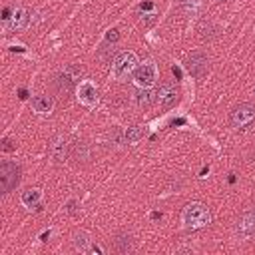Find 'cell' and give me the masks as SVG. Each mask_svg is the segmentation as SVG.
Instances as JSON below:
<instances>
[{
	"instance_id": "obj_1",
	"label": "cell",
	"mask_w": 255,
	"mask_h": 255,
	"mask_svg": "<svg viewBox=\"0 0 255 255\" xmlns=\"http://www.w3.org/2000/svg\"><path fill=\"white\" fill-rule=\"evenodd\" d=\"M181 221H183V227L187 231H197V229H203L211 223V211L205 203L201 201H191L183 207V213H181Z\"/></svg>"
},
{
	"instance_id": "obj_2",
	"label": "cell",
	"mask_w": 255,
	"mask_h": 255,
	"mask_svg": "<svg viewBox=\"0 0 255 255\" xmlns=\"http://www.w3.org/2000/svg\"><path fill=\"white\" fill-rule=\"evenodd\" d=\"M137 68V56L133 52H120L112 62V76L116 80H126Z\"/></svg>"
},
{
	"instance_id": "obj_3",
	"label": "cell",
	"mask_w": 255,
	"mask_h": 255,
	"mask_svg": "<svg viewBox=\"0 0 255 255\" xmlns=\"http://www.w3.org/2000/svg\"><path fill=\"white\" fill-rule=\"evenodd\" d=\"M20 183V165L16 161H2L0 163V189L2 193H10Z\"/></svg>"
},
{
	"instance_id": "obj_4",
	"label": "cell",
	"mask_w": 255,
	"mask_h": 255,
	"mask_svg": "<svg viewBox=\"0 0 255 255\" xmlns=\"http://www.w3.org/2000/svg\"><path fill=\"white\" fill-rule=\"evenodd\" d=\"M255 120V106L249 104V102H243L239 106H235L229 114V124L235 128V129H243L247 128L251 122Z\"/></svg>"
},
{
	"instance_id": "obj_5",
	"label": "cell",
	"mask_w": 255,
	"mask_h": 255,
	"mask_svg": "<svg viewBox=\"0 0 255 255\" xmlns=\"http://www.w3.org/2000/svg\"><path fill=\"white\" fill-rule=\"evenodd\" d=\"M80 78H82V68L76 64H68L56 78L58 90L60 92H72L76 86H80Z\"/></svg>"
},
{
	"instance_id": "obj_6",
	"label": "cell",
	"mask_w": 255,
	"mask_h": 255,
	"mask_svg": "<svg viewBox=\"0 0 255 255\" xmlns=\"http://www.w3.org/2000/svg\"><path fill=\"white\" fill-rule=\"evenodd\" d=\"M235 233L241 241H251L255 237V211H245L235 221Z\"/></svg>"
},
{
	"instance_id": "obj_7",
	"label": "cell",
	"mask_w": 255,
	"mask_h": 255,
	"mask_svg": "<svg viewBox=\"0 0 255 255\" xmlns=\"http://www.w3.org/2000/svg\"><path fill=\"white\" fill-rule=\"evenodd\" d=\"M157 80V68L153 62H145V64H139L133 72V82L139 86V88H151Z\"/></svg>"
},
{
	"instance_id": "obj_8",
	"label": "cell",
	"mask_w": 255,
	"mask_h": 255,
	"mask_svg": "<svg viewBox=\"0 0 255 255\" xmlns=\"http://www.w3.org/2000/svg\"><path fill=\"white\" fill-rule=\"evenodd\" d=\"M185 64H187V72L193 78H203L209 70V58L203 52H191Z\"/></svg>"
},
{
	"instance_id": "obj_9",
	"label": "cell",
	"mask_w": 255,
	"mask_h": 255,
	"mask_svg": "<svg viewBox=\"0 0 255 255\" xmlns=\"http://www.w3.org/2000/svg\"><path fill=\"white\" fill-rule=\"evenodd\" d=\"M155 96H157V104L163 110H169L171 106H175V102L179 98V92H177V88L171 82H165V84L159 86V90L155 92Z\"/></svg>"
},
{
	"instance_id": "obj_10",
	"label": "cell",
	"mask_w": 255,
	"mask_h": 255,
	"mask_svg": "<svg viewBox=\"0 0 255 255\" xmlns=\"http://www.w3.org/2000/svg\"><path fill=\"white\" fill-rule=\"evenodd\" d=\"M48 151H50V157L56 163H62L70 155V143H68V139L64 135H56V137H52Z\"/></svg>"
},
{
	"instance_id": "obj_11",
	"label": "cell",
	"mask_w": 255,
	"mask_h": 255,
	"mask_svg": "<svg viewBox=\"0 0 255 255\" xmlns=\"http://www.w3.org/2000/svg\"><path fill=\"white\" fill-rule=\"evenodd\" d=\"M78 98H80V102L86 104V106H96L98 100H100V94H98V88H96L92 82L84 80V82H80V86H78Z\"/></svg>"
},
{
	"instance_id": "obj_12",
	"label": "cell",
	"mask_w": 255,
	"mask_h": 255,
	"mask_svg": "<svg viewBox=\"0 0 255 255\" xmlns=\"http://www.w3.org/2000/svg\"><path fill=\"white\" fill-rule=\"evenodd\" d=\"M10 30H24L28 24H30V14L26 8H14L12 10V16L10 20L6 22Z\"/></svg>"
},
{
	"instance_id": "obj_13",
	"label": "cell",
	"mask_w": 255,
	"mask_h": 255,
	"mask_svg": "<svg viewBox=\"0 0 255 255\" xmlns=\"http://www.w3.org/2000/svg\"><path fill=\"white\" fill-rule=\"evenodd\" d=\"M70 157L76 163H86L90 159V145L86 141H74L70 149Z\"/></svg>"
},
{
	"instance_id": "obj_14",
	"label": "cell",
	"mask_w": 255,
	"mask_h": 255,
	"mask_svg": "<svg viewBox=\"0 0 255 255\" xmlns=\"http://www.w3.org/2000/svg\"><path fill=\"white\" fill-rule=\"evenodd\" d=\"M32 108L38 114H50L54 110V98L52 96H46V94H38L32 100Z\"/></svg>"
},
{
	"instance_id": "obj_15",
	"label": "cell",
	"mask_w": 255,
	"mask_h": 255,
	"mask_svg": "<svg viewBox=\"0 0 255 255\" xmlns=\"http://www.w3.org/2000/svg\"><path fill=\"white\" fill-rule=\"evenodd\" d=\"M135 102L139 108H149L153 102H157L155 92H151V88H139L135 94Z\"/></svg>"
},
{
	"instance_id": "obj_16",
	"label": "cell",
	"mask_w": 255,
	"mask_h": 255,
	"mask_svg": "<svg viewBox=\"0 0 255 255\" xmlns=\"http://www.w3.org/2000/svg\"><path fill=\"white\" fill-rule=\"evenodd\" d=\"M114 249L118 253H128L131 251V237L128 233H118L116 239H114Z\"/></svg>"
},
{
	"instance_id": "obj_17",
	"label": "cell",
	"mask_w": 255,
	"mask_h": 255,
	"mask_svg": "<svg viewBox=\"0 0 255 255\" xmlns=\"http://www.w3.org/2000/svg\"><path fill=\"white\" fill-rule=\"evenodd\" d=\"M40 197H42L40 189H26V191H22V195H20V199H22V203H24L26 207H36L38 201H40Z\"/></svg>"
},
{
	"instance_id": "obj_18",
	"label": "cell",
	"mask_w": 255,
	"mask_h": 255,
	"mask_svg": "<svg viewBox=\"0 0 255 255\" xmlns=\"http://www.w3.org/2000/svg\"><path fill=\"white\" fill-rule=\"evenodd\" d=\"M74 245H76V249H80V251H84V253L92 251V239H90V235L84 233V231H80V233L74 235Z\"/></svg>"
},
{
	"instance_id": "obj_19",
	"label": "cell",
	"mask_w": 255,
	"mask_h": 255,
	"mask_svg": "<svg viewBox=\"0 0 255 255\" xmlns=\"http://www.w3.org/2000/svg\"><path fill=\"white\" fill-rule=\"evenodd\" d=\"M143 135H145V129L139 128V126H131V128L126 129V141L128 143H137Z\"/></svg>"
},
{
	"instance_id": "obj_20",
	"label": "cell",
	"mask_w": 255,
	"mask_h": 255,
	"mask_svg": "<svg viewBox=\"0 0 255 255\" xmlns=\"http://www.w3.org/2000/svg\"><path fill=\"white\" fill-rule=\"evenodd\" d=\"M215 34H217V28L211 22H203L199 26V38L201 40H211V38H215Z\"/></svg>"
},
{
	"instance_id": "obj_21",
	"label": "cell",
	"mask_w": 255,
	"mask_h": 255,
	"mask_svg": "<svg viewBox=\"0 0 255 255\" xmlns=\"http://www.w3.org/2000/svg\"><path fill=\"white\" fill-rule=\"evenodd\" d=\"M118 38H120V34H118V30H110V32H108V40H110V42H116Z\"/></svg>"
},
{
	"instance_id": "obj_22",
	"label": "cell",
	"mask_w": 255,
	"mask_h": 255,
	"mask_svg": "<svg viewBox=\"0 0 255 255\" xmlns=\"http://www.w3.org/2000/svg\"><path fill=\"white\" fill-rule=\"evenodd\" d=\"M215 2H229V0H215Z\"/></svg>"
}]
</instances>
